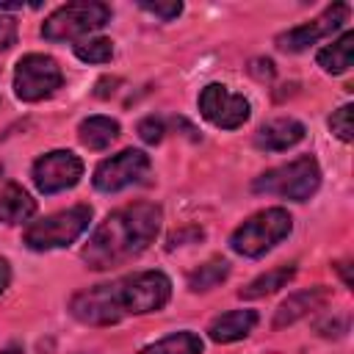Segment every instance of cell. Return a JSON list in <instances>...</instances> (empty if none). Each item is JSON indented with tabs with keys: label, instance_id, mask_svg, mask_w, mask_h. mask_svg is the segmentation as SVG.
I'll return each mask as SVG.
<instances>
[{
	"label": "cell",
	"instance_id": "obj_7",
	"mask_svg": "<svg viewBox=\"0 0 354 354\" xmlns=\"http://www.w3.org/2000/svg\"><path fill=\"white\" fill-rule=\"evenodd\" d=\"M64 72L55 64V58L41 55V53H28L17 61L14 69V94L22 102H39L50 97L55 88H61Z\"/></svg>",
	"mask_w": 354,
	"mask_h": 354
},
{
	"label": "cell",
	"instance_id": "obj_4",
	"mask_svg": "<svg viewBox=\"0 0 354 354\" xmlns=\"http://www.w3.org/2000/svg\"><path fill=\"white\" fill-rule=\"evenodd\" d=\"M290 230H293V218L285 207H266L249 216L230 235V249L243 257H260L268 249H274L279 241H285Z\"/></svg>",
	"mask_w": 354,
	"mask_h": 354
},
{
	"label": "cell",
	"instance_id": "obj_26",
	"mask_svg": "<svg viewBox=\"0 0 354 354\" xmlns=\"http://www.w3.org/2000/svg\"><path fill=\"white\" fill-rule=\"evenodd\" d=\"M249 72L257 77V80H271L274 77V61L271 58H254Z\"/></svg>",
	"mask_w": 354,
	"mask_h": 354
},
{
	"label": "cell",
	"instance_id": "obj_14",
	"mask_svg": "<svg viewBox=\"0 0 354 354\" xmlns=\"http://www.w3.org/2000/svg\"><path fill=\"white\" fill-rule=\"evenodd\" d=\"M254 326H257L254 310H230L210 321L207 335L213 343H235V340H243Z\"/></svg>",
	"mask_w": 354,
	"mask_h": 354
},
{
	"label": "cell",
	"instance_id": "obj_2",
	"mask_svg": "<svg viewBox=\"0 0 354 354\" xmlns=\"http://www.w3.org/2000/svg\"><path fill=\"white\" fill-rule=\"evenodd\" d=\"M163 210L155 202H133L113 210L83 246V260L94 271H105L138 257L160 232Z\"/></svg>",
	"mask_w": 354,
	"mask_h": 354
},
{
	"label": "cell",
	"instance_id": "obj_20",
	"mask_svg": "<svg viewBox=\"0 0 354 354\" xmlns=\"http://www.w3.org/2000/svg\"><path fill=\"white\" fill-rule=\"evenodd\" d=\"M227 277H230V263L224 257H213V260L202 263L199 268H194L188 274V288L194 293H202V290H210V288L221 285Z\"/></svg>",
	"mask_w": 354,
	"mask_h": 354
},
{
	"label": "cell",
	"instance_id": "obj_18",
	"mask_svg": "<svg viewBox=\"0 0 354 354\" xmlns=\"http://www.w3.org/2000/svg\"><path fill=\"white\" fill-rule=\"evenodd\" d=\"M296 274V266H277L260 277H254L246 288L238 290L241 299H260V296H268V293H277L279 288H285Z\"/></svg>",
	"mask_w": 354,
	"mask_h": 354
},
{
	"label": "cell",
	"instance_id": "obj_31",
	"mask_svg": "<svg viewBox=\"0 0 354 354\" xmlns=\"http://www.w3.org/2000/svg\"><path fill=\"white\" fill-rule=\"evenodd\" d=\"M80 354H86V351H80Z\"/></svg>",
	"mask_w": 354,
	"mask_h": 354
},
{
	"label": "cell",
	"instance_id": "obj_22",
	"mask_svg": "<svg viewBox=\"0 0 354 354\" xmlns=\"http://www.w3.org/2000/svg\"><path fill=\"white\" fill-rule=\"evenodd\" d=\"M354 108L351 105H343V108H337L332 116H329V130L343 141V144H351V138H354Z\"/></svg>",
	"mask_w": 354,
	"mask_h": 354
},
{
	"label": "cell",
	"instance_id": "obj_11",
	"mask_svg": "<svg viewBox=\"0 0 354 354\" xmlns=\"http://www.w3.org/2000/svg\"><path fill=\"white\" fill-rule=\"evenodd\" d=\"M83 177V160L69 149H53L33 163V183L41 194H58Z\"/></svg>",
	"mask_w": 354,
	"mask_h": 354
},
{
	"label": "cell",
	"instance_id": "obj_24",
	"mask_svg": "<svg viewBox=\"0 0 354 354\" xmlns=\"http://www.w3.org/2000/svg\"><path fill=\"white\" fill-rule=\"evenodd\" d=\"M136 133H138V138H141L144 144H160L166 127H163V119H158V116H147V119L138 122Z\"/></svg>",
	"mask_w": 354,
	"mask_h": 354
},
{
	"label": "cell",
	"instance_id": "obj_19",
	"mask_svg": "<svg viewBox=\"0 0 354 354\" xmlns=\"http://www.w3.org/2000/svg\"><path fill=\"white\" fill-rule=\"evenodd\" d=\"M138 354H202V337L196 332H174V335H166L149 346H144Z\"/></svg>",
	"mask_w": 354,
	"mask_h": 354
},
{
	"label": "cell",
	"instance_id": "obj_29",
	"mask_svg": "<svg viewBox=\"0 0 354 354\" xmlns=\"http://www.w3.org/2000/svg\"><path fill=\"white\" fill-rule=\"evenodd\" d=\"M337 271H340V277H343V282L351 288V274H348V263L343 260V263H337Z\"/></svg>",
	"mask_w": 354,
	"mask_h": 354
},
{
	"label": "cell",
	"instance_id": "obj_9",
	"mask_svg": "<svg viewBox=\"0 0 354 354\" xmlns=\"http://www.w3.org/2000/svg\"><path fill=\"white\" fill-rule=\"evenodd\" d=\"M199 113L221 130H235L249 119V100L221 83H207L199 91Z\"/></svg>",
	"mask_w": 354,
	"mask_h": 354
},
{
	"label": "cell",
	"instance_id": "obj_15",
	"mask_svg": "<svg viewBox=\"0 0 354 354\" xmlns=\"http://www.w3.org/2000/svg\"><path fill=\"white\" fill-rule=\"evenodd\" d=\"M33 213H36V202L22 185L8 183L0 191V224H19L28 221Z\"/></svg>",
	"mask_w": 354,
	"mask_h": 354
},
{
	"label": "cell",
	"instance_id": "obj_16",
	"mask_svg": "<svg viewBox=\"0 0 354 354\" xmlns=\"http://www.w3.org/2000/svg\"><path fill=\"white\" fill-rule=\"evenodd\" d=\"M315 61H318V66H321L324 72H329V75H343V72H348L351 64H354V33L346 30L340 39H335V41L326 44V47H321L318 55H315Z\"/></svg>",
	"mask_w": 354,
	"mask_h": 354
},
{
	"label": "cell",
	"instance_id": "obj_17",
	"mask_svg": "<svg viewBox=\"0 0 354 354\" xmlns=\"http://www.w3.org/2000/svg\"><path fill=\"white\" fill-rule=\"evenodd\" d=\"M77 138L88 149H105L119 138V122L111 116H88L77 127Z\"/></svg>",
	"mask_w": 354,
	"mask_h": 354
},
{
	"label": "cell",
	"instance_id": "obj_21",
	"mask_svg": "<svg viewBox=\"0 0 354 354\" xmlns=\"http://www.w3.org/2000/svg\"><path fill=\"white\" fill-rule=\"evenodd\" d=\"M75 55L83 61V64H108L113 58V41L111 39H86L80 44H75Z\"/></svg>",
	"mask_w": 354,
	"mask_h": 354
},
{
	"label": "cell",
	"instance_id": "obj_3",
	"mask_svg": "<svg viewBox=\"0 0 354 354\" xmlns=\"http://www.w3.org/2000/svg\"><path fill=\"white\" fill-rule=\"evenodd\" d=\"M321 185V166L313 155H301L290 163H282L277 169L263 171L254 183L252 191L254 194H271V196H282V199H293V202H307Z\"/></svg>",
	"mask_w": 354,
	"mask_h": 354
},
{
	"label": "cell",
	"instance_id": "obj_30",
	"mask_svg": "<svg viewBox=\"0 0 354 354\" xmlns=\"http://www.w3.org/2000/svg\"><path fill=\"white\" fill-rule=\"evenodd\" d=\"M0 354H25V351H22L19 346H8V348H3Z\"/></svg>",
	"mask_w": 354,
	"mask_h": 354
},
{
	"label": "cell",
	"instance_id": "obj_5",
	"mask_svg": "<svg viewBox=\"0 0 354 354\" xmlns=\"http://www.w3.org/2000/svg\"><path fill=\"white\" fill-rule=\"evenodd\" d=\"M108 22H111V6L100 0H77L55 8L41 25V36L47 41H72L91 30L105 28Z\"/></svg>",
	"mask_w": 354,
	"mask_h": 354
},
{
	"label": "cell",
	"instance_id": "obj_12",
	"mask_svg": "<svg viewBox=\"0 0 354 354\" xmlns=\"http://www.w3.org/2000/svg\"><path fill=\"white\" fill-rule=\"evenodd\" d=\"M329 288H324V285H315V288H304V290H296V293H290L277 310H274V329H282V326H290V324H296V321H301V318H307L310 313H315V310H321L326 301H329Z\"/></svg>",
	"mask_w": 354,
	"mask_h": 354
},
{
	"label": "cell",
	"instance_id": "obj_25",
	"mask_svg": "<svg viewBox=\"0 0 354 354\" xmlns=\"http://www.w3.org/2000/svg\"><path fill=\"white\" fill-rule=\"evenodd\" d=\"M17 44V22L0 14V55Z\"/></svg>",
	"mask_w": 354,
	"mask_h": 354
},
{
	"label": "cell",
	"instance_id": "obj_8",
	"mask_svg": "<svg viewBox=\"0 0 354 354\" xmlns=\"http://www.w3.org/2000/svg\"><path fill=\"white\" fill-rule=\"evenodd\" d=\"M149 155L141 149H122L119 155L105 158L97 169H94V188L102 194H113L122 191L138 180H144V174L149 171Z\"/></svg>",
	"mask_w": 354,
	"mask_h": 354
},
{
	"label": "cell",
	"instance_id": "obj_1",
	"mask_svg": "<svg viewBox=\"0 0 354 354\" xmlns=\"http://www.w3.org/2000/svg\"><path fill=\"white\" fill-rule=\"evenodd\" d=\"M169 299L171 282L163 271H138L75 293L69 301V313L83 324L108 326L130 315L158 313Z\"/></svg>",
	"mask_w": 354,
	"mask_h": 354
},
{
	"label": "cell",
	"instance_id": "obj_10",
	"mask_svg": "<svg viewBox=\"0 0 354 354\" xmlns=\"http://www.w3.org/2000/svg\"><path fill=\"white\" fill-rule=\"evenodd\" d=\"M343 22H348V6L346 3H335L321 17H315V19L304 22V25H296V28L279 33L277 36V47L282 53H304L307 47H313L321 39L332 36L335 30H340Z\"/></svg>",
	"mask_w": 354,
	"mask_h": 354
},
{
	"label": "cell",
	"instance_id": "obj_13",
	"mask_svg": "<svg viewBox=\"0 0 354 354\" xmlns=\"http://www.w3.org/2000/svg\"><path fill=\"white\" fill-rule=\"evenodd\" d=\"M301 138H304V124L299 119L279 116V119H271L263 127H257L254 147L263 152H285V149L296 147Z\"/></svg>",
	"mask_w": 354,
	"mask_h": 354
},
{
	"label": "cell",
	"instance_id": "obj_6",
	"mask_svg": "<svg viewBox=\"0 0 354 354\" xmlns=\"http://www.w3.org/2000/svg\"><path fill=\"white\" fill-rule=\"evenodd\" d=\"M91 221V207L88 205H75L69 210H58L41 221H33L25 235L22 243L33 252H50V249H61L69 246L72 241H77L86 227Z\"/></svg>",
	"mask_w": 354,
	"mask_h": 354
},
{
	"label": "cell",
	"instance_id": "obj_28",
	"mask_svg": "<svg viewBox=\"0 0 354 354\" xmlns=\"http://www.w3.org/2000/svg\"><path fill=\"white\" fill-rule=\"evenodd\" d=\"M8 282H11V268H8V263L0 257V296H3V290L8 288Z\"/></svg>",
	"mask_w": 354,
	"mask_h": 354
},
{
	"label": "cell",
	"instance_id": "obj_23",
	"mask_svg": "<svg viewBox=\"0 0 354 354\" xmlns=\"http://www.w3.org/2000/svg\"><path fill=\"white\" fill-rule=\"evenodd\" d=\"M138 8L147 11V14H152V17H158V19H163V22H171V19H177V17L183 14V3H180V0H169V3H149V0H141Z\"/></svg>",
	"mask_w": 354,
	"mask_h": 354
},
{
	"label": "cell",
	"instance_id": "obj_27",
	"mask_svg": "<svg viewBox=\"0 0 354 354\" xmlns=\"http://www.w3.org/2000/svg\"><path fill=\"white\" fill-rule=\"evenodd\" d=\"M113 86H119V77H102V80H97V97H111L116 88Z\"/></svg>",
	"mask_w": 354,
	"mask_h": 354
}]
</instances>
